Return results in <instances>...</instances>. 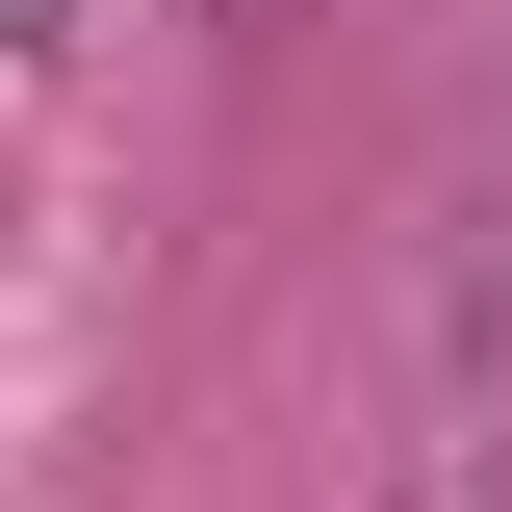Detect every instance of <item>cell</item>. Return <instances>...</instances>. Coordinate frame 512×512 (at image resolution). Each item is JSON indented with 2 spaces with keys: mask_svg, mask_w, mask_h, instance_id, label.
Instances as JSON below:
<instances>
[{
  "mask_svg": "<svg viewBox=\"0 0 512 512\" xmlns=\"http://www.w3.org/2000/svg\"><path fill=\"white\" fill-rule=\"evenodd\" d=\"M52 26H77V0H0V52H52Z\"/></svg>",
  "mask_w": 512,
  "mask_h": 512,
  "instance_id": "6da1fadb",
  "label": "cell"
}]
</instances>
